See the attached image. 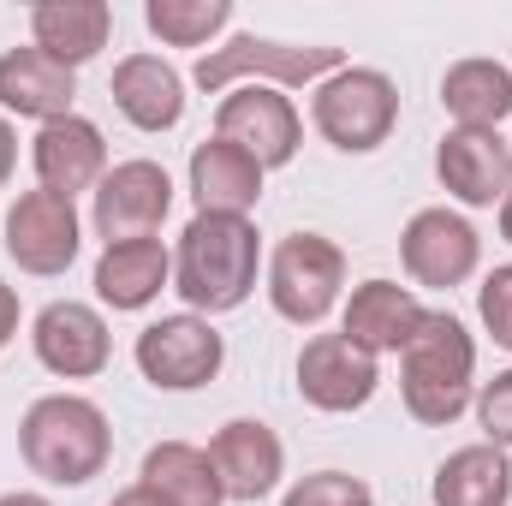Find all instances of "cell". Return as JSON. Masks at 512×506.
Returning <instances> with one entry per match:
<instances>
[{
  "instance_id": "obj_30",
  "label": "cell",
  "mask_w": 512,
  "mask_h": 506,
  "mask_svg": "<svg viewBox=\"0 0 512 506\" xmlns=\"http://www.w3.org/2000/svg\"><path fill=\"white\" fill-rule=\"evenodd\" d=\"M12 334H18V292L0 280V346H6Z\"/></svg>"
},
{
  "instance_id": "obj_26",
  "label": "cell",
  "mask_w": 512,
  "mask_h": 506,
  "mask_svg": "<svg viewBox=\"0 0 512 506\" xmlns=\"http://www.w3.org/2000/svg\"><path fill=\"white\" fill-rule=\"evenodd\" d=\"M143 24L167 48H209L233 24V0H149L143 6Z\"/></svg>"
},
{
  "instance_id": "obj_11",
  "label": "cell",
  "mask_w": 512,
  "mask_h": 506,
  "mask_svg": "<svg viewBox=\"0 0 512 506\" xmlns=\"http://www.w3.org/2000/svg\"><path fill=\"white\" fill-rule=\"evenodd\" d=\"M78 245H84V233H78V209H72L66 197H54V191H24V197L6 209V256H12L24 274H36V280L66 274V268L78 262Z\"/></svg>"
},
{
  "instance_id": "obj_2",
  "label": "cell",
  "mask_w": 512,
  "mask_h": 506,
  "mask_svg": "<svg viewBox=\"0 0 512 506\" xmlns=\"http://www.w3.org/2000/svg\"><path fill=\"white\" fill-rule=\"evenodd\" d=\"M18 453L24 465L54 483V489H84L90 477L108 471L114 459V429H108V411L84 393H48L24 411L18 423Z\"/></svg>"
},
{
  "instance_id": "obj_24",
  "label": "cell",
  "mask_w": 512,
  "mask_h": 506,
  "mask_svg": "<svg viewBox=\"0 0 512 506\" xmlns=\"http://www.w3.org/2000/svg\"><path fill=\"white\" fill-rule=\"evenodd\" d=\"M441 108L453 114V126L465 131H495L501 120H512V66L501 60H459L441 78Z\"/></svg>"
},
{
  "instance_id": "obj_15",
  "label": "cell",
  "mask_w": 512,
  "mask_h": 506,
  "mask_svg": "<svg viewBox=\"0 0 512 506\" xmlns=\"http://www.w3.org/2000/svg\"><path fill=\"white\" fill-rule=\"evenodd\" d=\"M30 167H36V191H54V197H78V191H96L108 179V143L102 126L84 120V114H66V120H48L30 143Z\"/></svg>"
},
{
  "instance_id": "obj_4",
  "label": "cell",
  "mask_w": 512,
  "mask_h": 506,
  "mask_svg": "<svg viewBox=\"0 0 512 506\" xmlns=\"http://www.w3.org/2000/svg\"><path fill=\"white\" fill-rule=\"evenodd\" d=\"M346 66V48L328 42H268V36H227L221 48H209L197 60V84L203 90H239V84H268V90H316L322 78H334Z\"/></svg>"
},
{
  "instance_id": "obj_31",
  "label": "cell",
  "mask_w": 512,
  "mask_h": 506,
  "mask_svg": "<svg viewBox=\"0 0 512 506\" xmlns=\"http://www.w3.org/2000/svg\"><path fill=\"white\" fill-rule=\"evenodd\" d=\"M12 167H18V137H12V126H6V114H0V185L12 179Z\"/></svg>"
},
{
  "instance_id": "obj_25",
  "label": "cell",
  "mask_w": 512,
  "mask_h": 506,
  "mask_svg": "<svg viewBox=\"0 0 512 506\" xmlns=\"http://www.w3.org/2000/svg\"><path fill=\"white\" fill-rule=\"evenodd\" d=\"M435 506H507L512 501V465L501 447L477 441V447H459L435 465V483H429Z\"/></svg>"
},
{
  "instance_id": "obj_35",
  "label": "cell",
  "mask_w": 512,
  "mask_h": 506,
  "mask_svg": "<svg viewBox=\"0 0 512 506\" xmlns=\"http://www.w3.org/2000/svg\"><path fill=\"white\" fill-rule=\"evenodd\" d=\"M507 143H512V137H507Z\"/></svg>"
},
{
  "instance_id": "obj_27",
  "label": "cell",
  "mask_w": 512,
  "mask_h": 506,
  "mask_svg": "<svg viewBox=\"0 0 512 506\" xmlns=\"http://www.w3.org/2000/svg\"><path fill=\"white\" fill-rule=\"evenodd\" d=\"M280 506H376V495H370V483L352 477V471H310V477H298V483L286 489Z\"/></svg>"
},
{
  "instance_id": "obj_1",
  "label": "cell",
  "mask_w": 512,
  "mask_h": 506,
  "mask_svg": "<svg viewBox=\"0 0 512 506\" xmlns=\"http://www.w3.org/2000/svg\"><path fill=\"white\" fill-rule=\"evenodd\" d=\"M262 239L251 215H191V227L173 245V292L191 304V316H227L256 292Z\"/></svg>"
},
{
  "instance_id": "obj_18",
  "label": "cell",
  "mask_w": 512,
  "mask_h": 506,
  "mask_svg": "<svg viewBox=\"0 0 512 506\" xmlns=\"http://www.w3.org/2000/svg\"><path fill=\"white\" fill-rule=\"evenodd\" d=\"M78 96V72H66L60 60H48L42 48H6L0 54V108L18 120H66Z\"/></svg>"
},
{
  "instance_id": "obj_3",
  "label": "cell",
  "mask_w": 512,
  "mask_h": 506,
  "mask_svg": "<svg viewBox=\"0 0 512 506\" xmlns=\"http://www.w3.org/2000/svg\"><path fill=\"white\" fill-rule=\"evenodd\" d=\"M399 393L405 411L429 429L465 417V405L477 399V340L453 310H423L411 346L399 352Z\"/></svg>"
},
{
  "instance_id": "obj_33",
  "label": "cell",
  "mask_w": 512,
  "mask_h": 506,
  "mask_svg": "<svg viewBox=\"0 0 512 506\" xmlns=\"http://www.w3.org/2000/svg\"><path fill=\"white\" fill-rule=\"evenodd\" d=\"M0 506H54V501H42V495H24V489H18V495H0Z\"/></svg>"
},
{
  "instance_id": "obj_23",
  "label": "cell",
  "mask_w": 512,
  "mask_h": 506,
  "mask_svg": "<svg viewBox=\"0 0 512 506\" xmlns=\"http://www.w3.org/2000/svg\"><path fill=\"white\" fill-rule=\"evenodd\" d=\"M137 483L155 495L161 506H227V489L209 465V447H191V441H161L143 453V471Z\"/></svg>"
},
{
  "instance_id": "obj_7",
  "label": "cell",
  "mask_w": 512,
  "mask_h": 506,
  "mask_svg": "<svg viewBox=\"0 0 512 506\" xmlns=\"http://www.w3.org/2000/svg\"><path fill=\"white\" fill-rule=\"evenodd\" d=\"M131 358H137V370H143L149 387H161V393H191V387H209V381L221 376L227 340L215 334L209 316H191V310H185V316L149 322V328L137 334Z\"/></svg>"
},
{
  "instance_id": "obj_14",
  "label": "cell",
  "mask_w": 512,
  "mask_h": 506,
  "mask_svg": "<svg viewBox=\"0 0 512 506\" xmlns=\"http://www.w3.org/2000/svg\"><path fill=\"white\" fill-rule=\"evenodd\" d=\"M441 191L459 197L465 209H501L512 191V143L501 131H465L453 126L435 149Z\"/></svg>"
},
{
  "instance_id": "obj_8",
  "label": "cell",
  "mask_w": 512,
  "mask_h": 506,
  "mask_svg": "<svg viewBox=\"0 0 512 506\" xmlns=\"http://www.w3.org/2000/svg\"><path fill=\"white\" fill-rule=\"evenodd\" d=\"M215 137L239 143L256 167L268 173V167H286V161L298 155V143H304V120H298V108H292L286 90L239 84V90H227L221 108H215Z\"/></svg>"
},
{
  "instance_id": "obj_28",
  "label": "cell",
  "mask_w": 512,
  "mask_h": 506,
  "mask_svg": "<svg viewBox=\"0 0 512 506\" xmlns=\"http://www.w3.org/2000/svg\"><path fill=\"white\" fill-rule=\"evenodd\" d=\"M477 316H483V328L495 334V346L512 352V262L495 268V274L477 286Z\"/></svg>"
},
{
  "instance_id": "obj_6",
  "label": "cell",
  "mask_w": 512,
  "mask_h": 506,
  "mask_svg": "<svg viewBox=\"0 0 512 506\" xmlns=\"http://www.w3.org/2000/svg\"><path fill=\"white\" fill-rule=\"evenodd\" d=\"M346 286V251L328 233H286L268 256V304L280 322L316 328Z\"/></svg>"
},
{
  "instance_id": "obj_32",
  "label": "cell",
  "mask_w": 512,
  "mask_h": 506,
  "mask_svg": "<svg viewBox=\"0 0 512 506\" xmlns=\"http://www.w3.org/2000/svg\"><path fill=\"white\" fill-rule=\"evenodd\" d=\"M108 506H161V501H155V495H149V489L137 483V489H120V495H114Z\"/></svg>"
},
{
  "instance_id": "obj_34",
  "label": "cell",
  "mask_w": 512,
  "mask_h": 506,
  "mask_svg": "<svg viewBox=\"0 0 512 506\" xmlns=\"http://www.w3.org/2000/svg\"><path fill=\"white\" fill-rule=\"evenodd\" d=\"M501 239L512 245V191H507V203H501Z\"/></svg>"
},
{
  "instance_id": "obj_29",
  "label": "cell",
  "mask_w": 512,
  "mask_h": 506,
  "mask_svg": "<svg viewBox=\"0 0 512 506\" xmlns=\"http://www.w3.org/2000/svg\"><path fill=\"white\" fill-rule=\"evenodd\" d=\"M477 423H483V435H489V447H512V370H501L495 381H483V393H477Z\"/></svg>"
},
{
  "instance_id": "obj_22",
  "label": "cell",
  "mask_w": 512,
  "mask_h": 506,
  "mask_svg": "<svg viewBox=\"0 0 512 506\" xmlns=\"http://www.w3.org/2000/svg\"><path fill=\"white\" fill-rule=\"evenodd\" d=\"M191 197H197V215H251L262 203V167L239 143L209 137L191 149Z\"/></svg>"
},
{
  "instance_id": "obj_16",
  "label": "cell",
  "mask_w": 512,
  "mask_h": 506,
  "mask_svg": "<svg viewBox=\"0 0 512 506\" xmlns=\"http://www.w3.org/2000/svg\"><path fill=\"white\" fill-rule=\"evenodd\" d=\"M209 465H215L227 501H262V495H274L280 477H286V447H280V435H274L268 423L233 417V423L215 429Z\"/></svg>"
},
{
  "instance_id": "obj_19",
  "label": "cell",
  "mask_w": 512,
  "mask_h": 506,
  "mask_svg": "<svg viewBox=\"0 0 512 506\" xmlns=\"http://www.w3.org/2000/svg\"><path fill=\"white\" fill-rule=\"evenodd\" d=\"M108 36H114V6L108 0H42V6H30V48H42L66 72L96 60L108 48Z\"/></svg>"
},
{
  "instance_id": "obj_17",
  "label": "cell",
  "mask_w": 512,
  "mask_h": 506,
  "mask_svg": "<svg viewBox=\"0 0 512 506\" xmlns=\"http://www.w3.org/2000/svg\"><path fill=\"white\" fill-rule=\"evenodd\" d=\"M417 322H423V304H417L411 286H399V280H364V286H352V298H346L340 334H346L352 346H364L370 358H387V352L399 358V352L411 346Z\"/></svg>"
},
{
  "instance_id": "obj_21",
  "label": "cell",
  "mask_w": 512,
  "mask_h": 506,
  "mask_svg": "<svg viewBox=\"0 0 512 506\" xmlns=\"http://www.w3.org/2000/svg\"><path fill=\"white\" fill-rule=\"evenodd\" d=\"M167 286H173V251L161 239L102 245L96 256V298L108 310H149Z\"/></svg>"
},
{
  "instance_id": "obj_5",
  "label": "cell",
  "mask_w": 512,
  "mask_h": 506,
  "mask_svg": "<svg viewBox=\"0 0 512 506\" xmlns=\"http://www.w3.org/2000/svg\"><path fill=\"white\" fill-rule=\"evenodd\" d=\"M310 120L316 131L346 149V155H370L382 149L393 126H399V90L393 78L376 66H340L334 78L316 84V102H310Z\"/></svg>"
},
{
  "instance_id": "obj_13",
  "label": "cell",
  "mask_w": 512,
  "mask_h": 506,
  "mask_svg": "<svg viewBox=\"0 0 512 506\" xmlns=\"http://www.w3.org/2000/svg\"><path fill=\"white\" fill-rule=\"evenodd\" d=\"M30 346H36V364L60 381H90L108 370L114 358V340H108V322L96 304H78V298H54L36 322H30Z\"/></svg>"
},
{
  "instance_id": "obj_12",
  "label": "cell",
  "mask_w": 512,
  "mask_h": 506,
  "mask_svg": "<svg viewBox=\"0 0 512 506\" xmlns=\"http://www.w3.org/2000/svg\"><path fill=\"white\" fill-rule=\"evenodd\" d=\"M376 387H382V364L364 346H352L346 334L304 340V352H298V393H304V405H316L328 417H346V411H364L376 399Z\"/></svg>"
},
{
  "instance_id": "obj_20",
  "label": "cell",
  "mask_w": 512,
  "mask_h": 506,
  "mask_svg": "<svg viewBox=\"0 0 512 506\" xmlns=\"http://www.w3.org/2000/svg\"><path fill=\"white\" fill-rule=\"evenodd\" d=\"M108 96H114V108H120L137 131H173L185 120V78H179L161 54H126V60L114 66Z\"/></svg>"
},
{
  "instance_id": "obj_9",
  "label": "cell",
  "mask_w": 512,
  "mask_h": 506,
  "mask_svg": "<svg viewBox=\"0 0 512 506\" xmlns=\"http://www.w3.org/2000/svg\"><path fill=\"white\" fill-rule=\"evenodd\" d=\"M173 209V179L161 161H120L108 167V179L96 185V233L102 245H126V239H155L161 221Z\"/></svg>"
},
{
  "instance_id": "obj_10",
  "label": "cell",
  "mask_w": 512,
  "mask_h": 506,
  "mask_svg": "<svg viewBox=\"0 0 512 506\" xmlns=\"http://www.w3.org/2000/svg\"><path fill=\"white\" fill-rule=\"evenodd\" d=\"M399 262L417 286H435V292H453L477 274L483 262V239L465 215L453 209H417L399 233Z\"/></svg>"
}]
</instances>
